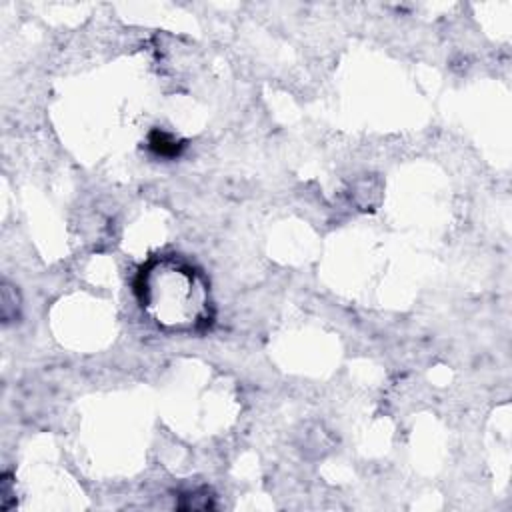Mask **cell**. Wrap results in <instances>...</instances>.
<instances>
[{
  "instance_id": "2",
  "label": "cell",
  "mask_w": 512,
  "mask_h": 512,
  "mask_svg": "<svg viewBox=\"0 0 512 512\" xmlns=\"http://www.w3.org/2000/svg\"><path fill=\"white\" fill-rule=\"evenodd\" d=\"M150 148L160 156H176L180 152L182 144H178L170 134H166L162 130H154L150 134Z\"/></svg>"
},
{
  "instance_id": "1",
  "label": "cell",
  "mask_w": 512,
  "mask_h": 512,
  "mask_svg": "<svg viewBox=\"0 0 512 512\" xmlns=\"http://www.w3.org/2000/svg\"><path fill=\"white\" fill-rule=\"evenodd\" d=\"M136 294L142 310L166 330H198L212 318L204 276L178 258L148 262L138 272Z\"/></svg>"
}]
</instances>
